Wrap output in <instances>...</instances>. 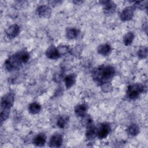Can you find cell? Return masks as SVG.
<instances>
[{
  "instance_id": "5b68a950",
  "label": "cell",
  "mask_w": 148,
  "mask_h": 148,
  "mask_svg": "<svg viewBox=\"0 0 148 148\" xmlns=\"http://www.w3.org/2000/svg\"><path fill=\"white\" fill-rule=\"evenodd\" d=\"M111 131V127L108 123L100 124L97 130V136L101 139H104L108 136Z\"/></svg>"
},
{
  "instance_id": "ac0fdd59",
  "label": "cell",
  "mask_w": 148,
  "mask_h": 148,
  "mask_svg": "<svg viewBox=\"0 0 148 148\" xmlns=\"http://www.w3.org/2000/svg\"><path fill=\"white\" fill-rule=\"evenodd\" d=\"M126 132L129 135L132 136H135L139 134L140 132V127L138 124L135 123H132L127 127Z\"/></svg>"
},
{
  "instance_id": "44dd1931",
  "label": "cell",
  "mask_w": 148,
  "mask_h": 148,
  "mask_svg": "<svg viewBox=\"0 0 148 148\" xmlns=\"http://www.w3.org/2000/svg\"><path fill=\"white\" fill-rule=\"evenodd\" d=\"M69 120V117L66 115H62L60 116L57 121V125L60 128H64Z\"/></svg>"
},
{
  "instance_id": "30bf717a",
  "label": "cell",
  "mask_w": 148,
  "mask_h": 148,
  "mask_svg": "<svg viewBox=\"0 0 148 148\" xmlns=\"http://www.w3.org/2000/svg\"><path fill=\"white\" fill-rule=\"evenodd\" d=\"M45 55L47 58L51 60H57L61 57L57 47H56V46L53 45H51L47 48L46 50Z\"/></svg>"
},
{
  "instance_id": "8992f818",
  "label": "cell",
  "mask_w": 148,
  "mask_h": 148,
  "mask_svg": "<svg viewBox=\"0 0 148 148\" xmlns=\"http://www.w3.org/2000/svg\"><path fill=\"white\" fill-rule=\"evenodd\" d=\"M99 2L103 5V12L106 15H112L116 12L117 6L113 2L110 1H102Z\"/></svg>"
},
{
  "instance_id": "e0dca14e",
  "label": "cell",
  "mask_w": 148,
  "mask_h": 148,
  "mask_svg": "<svg viewBox=\"0 0 148 148\" xmlns=\"http://www.w3.org/2000/svg\"><path fill=\"white\" fill-rule=\"evenodd\" d=\"M76 75L75 73H71L66 75L64 79V82L66 88H70L72 87L76 82Z\"/></svg>"
},
{
  "instance_id": "9c48e42d",
  "label": "cell",
  "mask_w": 148,
  "mask_h": 148,
  "mask_svg": "<svg viewBox=\"0 0 148 148\" xmlns=\"http://www.w3.org/2000/svg\"><path fill=\"white\" fill-rule=\"evenodd\" d=\"M63 142V137L60 134L53 135L49 140V146L51 147H59L61 146Z\"/></svg>"
},
{
  "instance_id": "7a4b0ae2",
  "label": "cell",
  "mask_w": 148,
  "mask_h": 148,
  "mask_svg": "<svg viewBox=\"0 0 148 148\" xmlns=\"http://www.w3.org/2000/svg\"><path fill=\"white\" fill-rule=\"evenodd\" d=\"M23 64L18 51L9 57L4 63L5 69L9 72L18 70Z\"/></svg>"
},
{
  "instance_id": "ffe728a7",
  "label": "cell",
  "mask_w": 148,
  "mask_h": 148,
  "mask_svg": "<svg viewBox=\"0 0 148 148\" xmlns=\"http://www.w3.org/2000/svg\"><path fill=\"white\" fill-rule=\"evenodd\" d=\"M135 38V35L132 32H127L123 37V43L125 46H130L132 44Z\"/></svg>"
},
{
  "instance_id": "5bb4252c",
  "label": "cell",
  "mask_w": 148,
  "mask_h": 148,
  "mask_svg": "<svg viewBox=\"0 0 148 148\" xmlns=\"http://www.w3.org/2000/svg\"><path fill=\"white\" fill-rule=\"evenodd\" d=\"M112 51V47L108 43L101 44L97 48V52L103 56H108Z\"/></svg>"
},
{
  "instance_id": "603a6c76",
  "label": "cell",
  "mask_w": 148,
  "mask_h": 148,
  "mask_svg": "<svg viewBox=\"0 0 148 148\" xmlns=\"http://www.w3.org/2000/svg\"><path fill=\"white\" fill-rule=\"evenodd\" d=\"M147 1H137L135 2L133 7L135 8L139 9H144L147 8Z\"/></svg>"
},
{
  "instance_id": "484cf974",
  "label": "cell",
  "mask_w": 148,
  "mask_h": 148,
  "mask_svg": "<svg viewBox=\"0 0 148 148\" xmlns=\"http://www.w3.org/2000/svg\"><path fill=\"white\" fill-rule=\"evenodd\" d=\"M101 87V89L104 92H109L112 91V86L110 82H107L105 83H103L101 86H100Z\"/></svg>"
},
{
  "instance_id": "7402d4cb",
  "label": "cell",
  "mask_w": 148,
  "mask_h": 148,
  "mask_svg": "<svg viewBox=\"0 0 148 148\" xmlns=\"http://www.w3.org/2000/svg\"><path fill=\"white\" fill-rule=\"evenodd\" d=\"M10 109H1V113H0V120L1 124L3 121H5L9 117L10 114Z\"/></svg>"
},
{
  "instance_id": "ba28073f",
  "label": "cell",
  "mask_w": 148,
  "mask_h": 148,
  "mask_svg": "<svg viewBox=\"0 0 148 148\" xmlns=\"http://www.w3.org/2000/svg\"><path fill=\"white\" fill-rule=\"evenodd\" d=\"M86 137L89 140H92L97 136V128L94 124L93 121H91L86 125Z\"/></svg>"
},
{
  "instance_id": "277c9868",
  "label": "cell",
  "mask_w": 148,
  "mask_h": 148,
  "mask_svg": "<svg viewBox=\"0 0 148 148\" xmlns=\"http://www.w3.org/2000/svg\"><path fill=\"white\" fill-rule=\"evenodd\" d=\"M14 97L15 95L13 92H9L4 95L1 98V109H10L14 103Z\"/></svg>"
},
{
  "instance_id": "d4e9b609",
  "label": "cell",
  "mask_w": 148,
  "mask_h": 148,
  "mask_svg": "<svg viewBox=\"0 0 148 148\" xmlns=\"http://www.w3.org/2000/svg\"><path fill=\"white\" fill-rule=\"evenodd\" d=\"M57 49L59 51L60 54L61 56H64L65 54H66L67 53H69L70 51V49L68 46H65V45H61L57 47Z\"/></svg>"
},
{
  "instance_id": "8fae6325",
  "label": "cell",
  "mask_w": 148,
  "mask_h": 148,
  "mask_svg": "<svg viewBox=\"0 0 148 148\" xmlns=\"http://www.w3.org/2000/svg\"><path fill=\"white\" fill-rule=\"evenodd\" d=\"M20 28L17 24H13L9 26L6 31V35L9 39L16 38L20 33Z\"/></svg>"
},
{
  "instance_id": "2e32d148",
  "label": "cell",
  "mask_w": 148,
  "mask_h": 148,
  "mask_svg": "<svg viewBox=\"0 0 148 148\" xmlns=\"http://www.w3.org/2000/svg\"><path fill=\"white\" fill-rule=\"evenodd\" d=\"M80 31L76 28H68L66 29V37L69 40L75 39L79 37Z\"/></svg>"
},
{
  "instance_id": "9a60e30c",
  "label": "cell",
  "mask_w": 148,
  "mask_h": 148,
  "mask_svg": "<svg viewBox=\"0 0 148 148\" xmlns=\"http://www.w3.org/2000/svg\"><path fill=\"white\" fill-rule=\"evenodd\" d=\"M46 142V136L43 133H39L37 134L33 139V143L39 147L45 145Z\"/></svg>"
},
{
  "instance_id": "d6986e66",
  "label": "cell",
  "mask_w": 148,
  "mask_h": 148,
  "mask_svg": "<svg viewBox=\"0 0 148 148\" xmlns=\"http://www.w3.org/2000/svg\"><path fill=\"white\" fill-rule=\"evenodd\" d=\"M29 112L32 114H36L41 110V106L38 102H32L28 105V108Z\"/></svg>"
},
{
  "instance_id": "7c38bea8",
  "label": "cell",
  "mask_w": 148,
  "mask_h": 148,
  "mask_svg": "<svg viewBox=\"0 0 148 148\" xmlns=\"http://www.w3.org/2000/svg\"><path fill=\"white\" fill-rule=\"evenodd\" d=\"M36 13L40 17H48L51 13V10L47 5H40L36 9Z\"/></svg>"
},
{
  "instance_id": "3957f363",
  "label": "cell",
  "mask_w": 148,
  "mask_h": 148,
  "mask_svg": "<svg viewBox=\"0 0 148 148\" xmlns=\"http://www.w3.org/2000/svg\"><path fill=\"white\" fill-rule=\"evenodd\" d=\"M146 87L141 83H135L128 86L126 92L127 98L131 100L137 99L140 94L144 92Z\"/></svg>"
},
{
  "instance_id": "4fadbf2b",
  "label": "cell",
  "mask_w": 148,
  "mask_h": 148,
  "mask_svg": "<svg viewBox=\"0 0 148 148\" xmlns=\"http://www.w3.org/2000/svg\"><path fill=\"white\" fill-rule=\"evenodd\" d=\"M88 110V106L85 103L78 104L75 108V113L78 117H84Z\"/></svg>"
},
{
  "instance_id": "6da1fadb",
  "label": "cell",
  "mask_w": 148,
  "mask_h": 148,
  "mask_svg": "<svg viewBox=\"0 0 148 148\" xmlns=\"http://www.w3.org/2000/svg\"><path fill=\"white\" fill-rule=\"evenodd\" d=\"M115 74V68L109 65H100L94 68L91 73L92 79L98 86L110 82Z\"/></svg>"
},
{
  "instance_id": "cb8c5ba5",
  "label": "cell",
  "mask_w": 148,
  "mask_h": 148,
  "mask_svg": "<svg viewBox=\"0 0 148 148\" xmlns=\"http://www.w3.org/2000/svg\"><path fill=\"white\" fill-rule=\"evenodd\" d=\"M137 55L138 57L140 59L146 58L147 56V48L146 47H143L140 48L138 51Z\"/></svg>"
},
{
  "instance_id": "52a82bcc",
  "label": "cell",
  "mask_w": 148,
  "mask_h": 148,
  "mask_svg": "<svg viewBox=\"0 0 148 148\" xmlns=\"http://www.w3.org/2000/svg\"><path fill=\"white\" fill-rule=\"evenodd\" d=\"M134 8L133 6L126 7L120 13V19L123 21L131 20L134 17Z\"/></svg>"
}]
</instances>
